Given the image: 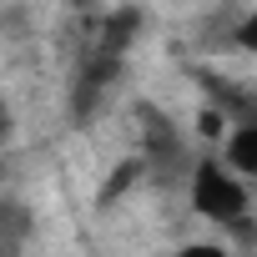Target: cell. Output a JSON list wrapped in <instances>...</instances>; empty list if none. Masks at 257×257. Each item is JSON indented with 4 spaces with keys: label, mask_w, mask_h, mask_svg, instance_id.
Segmentation results:
<instances>
[{
    "label": "cell",
    "mask_w": 257,
    "mask_h": 257,
    "mask_svg": "<svg viewBox=\"0 0 257 257\" xmlns=\"http://www.w3.org/2000/svg\"><path fill=\"white\" fill-rule=\"evenodd\" d=\"M182 187H187V207H192L202 222H217V227H227V232H237V237H252V222H247L252 192H247V177H237L227 162L197 157Z\"/></svg>",
    "instance_id": "6da1fadb"
},
{
    "label": "cell",
    "mask_w": 257,
    "mask_h": 257,
    "mask_svg": "<svg viewBox=\"0 0 257 257\" xmlns=\"http://www.w3.org/2000/svg\"><path fill=\"white\" fill-rule=\"evenodd\" d=\"M137 116H142V147H137V157H142V177L152 182V187H162V192H172L177 182H187V172H192V152H187V137L177 132V121L172 116H162L157 106H137Z\"/></svg>",
    "instance_id": "7a4b0ae2"
},
{
    "label": "cell",
    "mask_w": 257,
    "mask_h": 257,
    "mask_svg": "<svg viewBox=\"0 0 257 257\" xmlns=\"http://www.w3.org/2000/svg\"><path fill=\"white\" fill-rule=\"evenodd\" d=\"M126 71V56H111V51H81L76 61V76H71V121L86 126L106 111L116 81Z\"/></svg>",
    "instance_id": "3957f363"
},
{
    "label": "cell",
    "mask_w": 257,
    "mask_h": 257,
    "mask_svg": "<svg viewBox=\"0 0 257 257\" xmlns=\"http://www.w3.org/2000/svg\"><path fill=\"white\" fill-rule=\"evenodd\" d=\"M222 162L237 177H257V116L252 121H232L222 132Z\"/></svg>",
    "instance_id": "277c9868"
},
{
    "label": "cell",
    "mask_w": 257,
    "mask_h": 257,
    "mask_svg": "<svg viewBox=\"0 0 257 257\" xmlns=\"http://www.w3.org/2000/svg\"><path fill=\"white\" fill-rule=\"evenodd\" d=\"M31 232H36L31 207H26L21 197H0V257L21 252V247L31 242Z\"/></svg>",
    "instance_id": "5b68a950"
},
{
    "label": "cell",
    "mask_w": 257,
    "mask_h": 257,
    "mask_svg": "<svg viewBox=\"0 0 257 257\" xmlns=\"http://www.w3.org/2000/svg\"><path fill=\"white\" fill-rule=\"evenodd\" d=\"M137 182H142V157H121V162H116V172L106 177V187L96 192V202H101V207H111V202H121V192H132Z\"/></svg>",
    "instance_id": "8992f818"
},
{
    "label": "cell",
    "mask_w": 257,
    "mask_h": 257,
    "mask_svg": "<svg viewBox=\"0 0 257 257\" xmlns=\"http://www.w3.org/2000/svg\"><path fill=\"white\" fill-rule=\"evenodd\" d=\"M197 132H202V137H207V142H217V137H222V132H227V116H222V111H217V106H212V101H207V111H202V116H197Z\"/></svg>",
    "instance_id": "52a82bcc"
},
{
    "label": "cell",
    "mask_w": 257,
    "mask_h": 257,
    "mask_svg": "<svg viewBox=\"0 0 257 257\" xmlns=\"http://www.w3.org/2000/svg\"><path fill=\"white\" fill-rule=\"evenodd\" d=\"M232 46H237V51H247V56L257 51V16H242V21H237V31H232Z\"/></svg>",
    "instance_id": "ba28073f"
},
{
    "label": "cell",
    "mask_w": 257,
    "mask_h": 257,
    "mask_svg": "<svg viewBox=\"0 0 257 257\" xmlns=\"http://www.w3.org/2000/svg\"><path fill=\"white\" fill-rule=\"evenodd\" d=\"M6 142H11V106L0 101V147H6Z\"/></svg>",
    "instance_id": "9c48e42d"
},
{
    "label": "cell",
    "mask_w": 257,
    "mask_h": 257,
    "mask_svg": "<svg viewBox=\"0 0 257 257\" xmlns=\"http://www.w3.org/2000/svg\"><path fill=\"white\" fill-rule=\"evenodd\" d=\"M71 6H76V11H101L106 0H71Z\"/></svg>",
    "instance_id": "30bf717a"
}]
</instances>
